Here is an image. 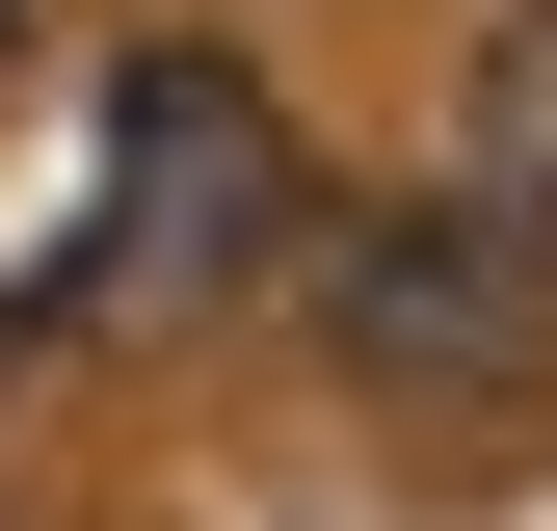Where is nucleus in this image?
I'll use <instances>...</instances> for the list:
<instances>
[{
    "mask_svg": "<svg viewBox=\"0 0 557 531\" xmlns=\"http://www.w3.org/2000/svg\"><path fill=\"white\" fill-rule=\"evenodd\" d=\"M265 239H293V107H265L239 53H133V107H107V293L133 319L239 293Z\"/></svg>",
    "mask_w": 557,
    "mask_h": 531,
    "instance_id": "1",
    "label": "nucleus"
},
{
    "mask_svg": "<svg viewBox=\"0 0 557 531\" xmlns=\"http://www.w3.org/2000/svg\"><path fill=\"white\" fill-rule=\"evenodd\" d=\"M345 346L425 372V398L557 372V186H425V213H372L345 239Z\"/></svg>",
    "mask_w": 557,
    "mask_h": 531,
    "instance_id": "2",
    "label": "nucleus"
},
{
    "mask_svg": "<svg viewBox=\"0 0 557 531\" xmlns=\"http://www.w3.org/2000/svg\"><path fill=\"white\" fill-rule=\"evenodd\" d=\"M0 53H27V0H0Z\"/></svg>",
    "mask_w": 557,
    "mask_h": 531,
    "instance_id": "3",
    "label": "nucleus"
}]
</instances>
